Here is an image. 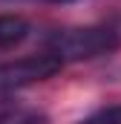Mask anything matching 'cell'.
I'll return each instance as SVG.
<instances>
[{
    "mask_svg": "<svg viewBox=\"0 0 121 124\" xmlns=\"http://www.w3.org/2000/svg\"><path fill=\"white\" fill-rule=\"evenodd\" d=\"M121 46V35L110 26H75V29H58L46 38L49 55L60 63L66 61H92L101 55H113Z\"/></svg>",
    "mask_w": 121,
    "mask_h": 124,
    "instance_id": "cell-1",
    "label": "cell"
},
{
    "mask_svg": "<svg viewBox=\"0 0 121 124\" xmlns=\"http://www.w3.org/2000/svg\"><path fill=\"white\" fill-rule=\"evenodd\" d=\"M60 69H63V63L55 55H49V52L0 63V93H12V90H23V87H32V84H40L46 78H55Z\"/></svg>",
    "mask_w": 121,
    "mask_h": 124,
    "instance_id": "cell-2",
    "label": "cell"
},
{
    "mask_svg": "<svg viewBox=\"0 0 121 124\" xmlns=\"http://www.w3.org/2000/svg\"><path fill=\"white\" fill-rule=\"evenodd\" d=\"M29 20L17 17V15H0V49H9L20 40H26L29 35Z\"/></svg>",
    "mask_w": 121,
    "mask_h": 124,
    "instance_id": "cell-3",
    "label": "cell"
},
{
    "mask_svg": "<svg viewBox=\"0 0 121 124\" xmlns=\"http://www.w3.org/2000/svg\"><path fill=\"white\" fill-rule=\"evenodd\" d=\"M0 124H46L43 113L23 107V104H9V107H0Z\"/></svg>",
    "mask_w": 121,
    "mask_h": 124,
    "instance_id": "cell-4",
    "label": "cell"
},
{
    "mask_svg": "<svg viewBox=\"0 0 121 124\" xmlns=\"http://www.w3.org/2000/svg\"><path fill=\"white\" fill-rule=\"evenodd\" d=\"M78 124H121V104H107V107L90 113L87 118H81Z\"/></svg>",
    "mask_w": 121,
    "mask_h": 124,
    "instance_id": "cell-5",
    "label": "cell"
},
{
    "mask_svg": "<svg viewBox=\"0 0 121 124\" xmlns=\"http://www.w3.org/2000/svg\"><path fill=\"white\" fill-rule=\"evenodd\" d=\"M46 3H72V0H46Z\"/></svg>",
    "mask_w": 121,
    "mask_h": 124,
    "instance_id": "cell-6",
    "label": "cell"
}]
</instances>
